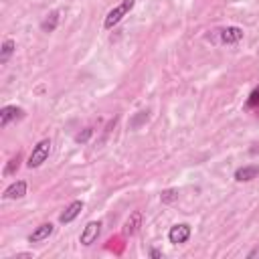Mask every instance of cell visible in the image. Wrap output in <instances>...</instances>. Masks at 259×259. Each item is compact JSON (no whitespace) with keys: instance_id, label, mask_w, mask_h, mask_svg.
<instances>
[{"instance_id":"14","label":"cell","mask_w":259,"mask_h":259,"mask_svg":"<svg viewBox=\"0 0 259 259\" xmlns=\"http://www.w3.org/2000/svg\"><path fill=\"white\" fill-rule=\"evenodd\" d=\"M178 198V190L176 188H168V190H164L162 194H160V200L164 202V204H168V202H174Z\"/></svg>"},{"instance_id":"15","label":"cell","mask_w":259,"mask_h":259,"mask_svg":"<svg viewBox=\"0 0 259 259\" xmlns=\"http://www.w3.org/2000/svg\"><path fill=\"white\" fill-rule=\"evenodd\" d=\"M18 162H20V154H16L10 162H8V166H6V170H4V174H14V170H18Z\"/></svg>"},{"instance_id":"18","label":"cell","mask_w":259,"mask_h":259,"mask_svg":"<svg viewBox=\"0 0 259 259\" xmlns=\"http://www.w3.org/2000/svg\"><path fill=\"white\" fill-rule=\"evenodd\" d=\"M146 119H148V115H146L144 111H140V115H138V117L132 121V127H138V125H140V121H146Z\"/></svg>"},{"instance_id":"12","label":"cell","mask_w":259,"mask_h":259,"mask_svg":"<svg viewBox=\"0 0 259 259\" xmlns=\"http://www.w3.org/2000/svg\"><path fill=\"white\" fill-rule=\"evenodd\" d=\"M14 49H16V45H14V40H12V38H6V40L2 42V49H0V63H2V65H6V63H8V59L12 57Z\"/></svg>"},{"instance_id":"11","label":"cell","mask_w":259,"mask_h":259,"mask_svg":"<svg viewBox=\"0 0 259 259\" xmlns=\"http://www.w3.org/2000/svg\"><path fill=\"white\" fill-rule=\"evenodd\" d=\"M140 225H142V212L140 210H134L132 214H130V219L125 221V233L127 235H134V233H138V229H140Z\"/></svg>"},{"instance_id":"13","label":"cell","mask_w":259,"mask_h":259,"mask_svg":"<svg viewBox=\"0 0 259 259\" xmlns=\"http://www.w3.org/2000/svg\"><path fill=\"white\" fill-rule=\"evenodd\" d=\"M57 24H59V12H51V14H47V18L42 20L40 28H42L45 32H53V30L57 28Z\"/></svg>"},{"instance_id":"16","label":"cell","mask_w":259,"mask_h":259,"mask_svg":"<svg viewBox=\"0 0 259 259\" xmlns=\"http://www.w3.org/2000/svg\"><path fill=\"white\" fill-rule=\"evenodd\" d=\"M91 134H93V130H91V127H85L81 134L75 136V142H77V144H85V142L91 138Z\"/></svg>"},{"instance_id":"20","label":"cell","mask_w":259,"mask_h":259,"mask_svg":"<svg viewBox=\"0 0 259 259\" xmlns=\"http://www.w3.org/2000/svg\"><path fill=\"white\" fill-rule=\"evenodd\" d=\"M150 257H162V251H158V249H152V251H150Z\"/></svg>"},{"instance_id":"8","label":"cell","mask_w":259,"mask_h":259,"mask_svg":"<svg viewBox=\"0 0 259 259\" xmlns=\"http://www.w3.org/2000/svg\"><path fill=\"white\" fill-rule=\"evenodd\" d=\"M26 194V182L24 180H16V182H12L6 190H4V198L6 200H16V198H22Z\"/></svg>"},{"instance_id":"5","label":"cell","mask_w":259,"mask_h":259,"mask_svg":"<svg viewBox=\"0 0 259 259\" xmlns=\"http://www.w3.org/2000/svg\"><path fill=\"white\" fill-rule=\"evenodd\" d=\"M22 115H24V111L20 107H16V105H4L0 109V127H6L12 119H20Z\"/></svg>"},{"instance_id":"10","label":"cell","mask_w":259,"mask_h":259,"mask_svg":"<svg viewBox=\"0 0 259 259\" xmlns=\"http://www.w3.org/2000/svg\"><path fill=\"white\" fill-rule=\"evenodd\" d=\"M257 176H259V166H257V164L241 166V168H237V172H235V180H237V182H249V180H253V178H257Z\"/></svg>"},{"instance_id":"9","label":"cell","mask_w":259,"mask_h":259,"mask_svg":"<svg viewBox=\"0 0 259 259\" xmlns=\"http://www.w3.org/2000/svg\"><path fill=\"white\" fill-rule=\"evenodd\" d=\"M53 225L51 223H42V225H38L30 235H28V243H40V241H45V239H49L51 235H53Z\"/></svg>"},{"instance_id":"7","label":"cell","mask_w":259,"mask_h":259,"mask_svg":"<svg viewBox=\"0 0 259 259\" xmlns=\"http://www.w3.org/2000/svg\"><path fill=\"white\" fill-rule=\"evenodd\" d=\"M81 210H83V202L81 200H73L63 212H61V217H59V221L63 223V225H67V223H71V221H75L79 214H81Z\"/></svg>"},{"instance_id":"2","label":"cell","mask_w":259,"mask_h":259,"mask_svg":"<svg viewBox=\"0 0 259 259\" xmlns=\"http://www.w3.org/2000/svg\"><path fill=\"white\" fill-rule=\"evenodd\" d=\"M49 154H51V140H40L34 148H32V152H30V156H28V168H38L42 162H47V158H49Z\"/></svg>"},{"instance_id":"17","label":"cell","mask_w":259,"mask_h":259,"mask_svg":"<svg viewBox=\"0 0 259 259\" xmlns=\"http://www.w3.org/2000/svg\"><path fill=\"white\" fill-rule=\"evenodd\" d=\"M257 105H259V89H255L249 95V101H247V107H257Z\"/></svg>"},{"instance_id":"19","label":"cell","mask_w":259,"mask_h":259,"mask_svg":"<svg viewBox=\"0 0 259 259\" xmlns=\"http://www.w3.org/2000/svg\"><path fill=\"white\" fill-rule=\"evenodd\" d=\"M255 257H259V247H257V249H253V251H249V253H247V259H255Z\"/></svg>"},{"instance_id":"6","label":"cell","mask_w":259,"mask_h":259,"mask_svg":"<svg viewBox=\"0 0 259 259\" xmlns=\"http://www.w3.org/2000/svg\"><path fill=\"white\" fill-rule=\"evenodd\" d=\"M241 38H243V28H239V26H227L221 30L223 45H237Z\"/></svg>"},{"instance_id":"3","label":"cell","mask_w":259,"mask_h":259,"mask_svg":"<svg viewBox=\"0 0 259 259\" xmlns=\"http://www.w3.org/2000/svg\"><path fill=\"white\" fill-rule=\"evenodd\" d=\"M99 233H101V223H99V221H89V223L83 227V231H81L79 243L85 245V247H89V245H93V243L97 241Z\"/></svg>"},{"instance_id":"4","label":"cell","mask_w":259,"mask_h":259,"mask_svg":"<svg viewBox=\"0 0 259 259\" xmlns=\"http://www.w3.org/2000/svg\"><path fill=\"white\" fill-rule=\"evenodd\" d=\"M190 225H186V223H178V225H174V227H170V231H168V241L172 243V245H180V243H186L188 239H190Z\"/></svg>"},{"instance_id":"1","label":"cell","mask_w":259,"mask_h":259,"mask_svg":"<svg viewBox=\"0 0 259 259\" xmlns=\"http://www.w3.org/2000/svg\"><path fill=\"white\" fill-rule=\"evenodd\" d=\"M134 4H136V0H121L117 6H113L109 12H107V16H105V20H103V26L109 30V28H113L132 8H134Z\"/></svg>"}]
</instances>
